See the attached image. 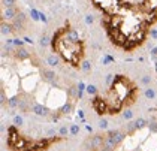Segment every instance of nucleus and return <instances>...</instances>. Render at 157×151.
<instances>
[{
	"mask_svg": "<svg viewBox=\"0 0 157 151\" xmlns=\"http://www.w3.org/2000/svg\"><path fill=\"white\" fill-rule=\"evenodd\" d=\"M5 2V5L8 6V8H11V6H14V3H15V0H3Z\"/></svg>",
	"mask_w": 157,
	"mask_h": 151,
	"instance_id": "nucleus-7",
	"label": "nucleus"
},
{
	"mask_svg": "<svg viewBox=\"0 0 157 151\" xmlns=\"http://www.w3.org/2000/svg\"><path fill=\"white\" fill-rule=\"evenodd\" d=\"M15 15V11H12V9H6V12H5V17L6 18H12Z\"/></svg>",
	"mask_w": 157,
	"mask_h": 151,
	"instance_id": "nucleus-6",
	"label": "nucleus"
},
{
	"mask_svg": "<svg viewBox=\"0 0 157 151\" xmlns=\"http://www.w3.org/2000/svg\"><path fill=\"white\" fill-rule=\"evenodd\" d=\"M141 88L129 75L118 73L100 93H96L90 100V106L99 117H115L132 108L138 102Z\"/></svg>",
	"mask_w": 157,
	"mask_h": 151,
	"instance_id": "nucleus-2",
	"label": "nucleus"
},
{
	"mask_svg": "<svg viewBox=\"0 0 157 151\" xmlns=\"http://www.w3.org/2000/svg\"><path fill=\"white\" fill-rule=\"evenodd\" d=\"M67 139V136L51 135V136H29L23 133L15 124L6 129V148L8 151H49L55 145Z\"/></svg>",
	"mask_w": 157,
	"mask_h": 151,
	"instance_id": "nucleus-5",
	"label": "nucleus"
},
{
	"mask_svg": "<svg viewBox=\"0 0 157 151\" xmlns=\"http://www.w3.org/2000/svg\"><path fill=\"white\" fill-rule=\"evenodd\" d=\"M49 47L51 51L72 69H80L87 55L86 41L80 36L78 30L72 27L69 21L54 31L49 41Z\"/></svg>",
	"mask_w": 157,
	"mask_h": 151,
	"instance_id": "nucleus-3",
	"label": "nucleus"
},
{
	"mask_svg": "<svg viewBox=\"0 0 157 151\" xmlns=\"http://www.w3.org/2000/svg\"><path fill=\"white\" fill-rule=\"evenodd\" d=\"M124 141L117 151H157V121L138 120L130 123Z\"/></svg>",
	"mask_w": 157,
	"mask_h": 151,
	"instance_id": "nucleus-4",
	"label": "nucleus"
},
{
	"mask_svg": "<svg viewBox=\"0 0 157 151\" xmlns=\"http://www.w3.org/2000/svg\"><path fill=\"white\" fill-rule=\"evenodd\" d=\"M156 23L157 19L147 14L139 2L120 5L102 18V25L111 43L129 54L145 43Z\"/></svg>",
	"mask_w": 157,
	"mask_h": 151,
	"instance_id": "nucleus-1",
	"label": "nucleus"
}]
</instances>
